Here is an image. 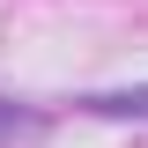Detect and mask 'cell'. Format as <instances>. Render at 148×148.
Returning a JSON list of instances; mask_svg holds the SVG:
<instances>
[{
  "label": "cell",
  "instance_id": "obj_1",
  "mask_svg": "<svg viewBox=\"0 0 148 148\" xmlns=\"http://www.w3.org/2000/svg\"><path fill=\"white\" fill-rule=\"evenodd\" d=\"M89 111H104V119H148V89H119V96H89Z\"/></svg>",
  "mask_w": 148,
  "mask_h": 148
},
{
  "label": "cell",
  "instance_id": "obj_2",
  "mask_svg": "<svg viewBox=\"0 0 148 148\" xmlns=\"http://www.w3.org/2000/svg\"><path fill=\"white\" fill-rule=\"evenodd\" d=\"M15 126H30V111H15V104H0V133H15Z\"/></svg>",
  "mask_w": 148,
  "mask_h": 148
}]
</instances>
